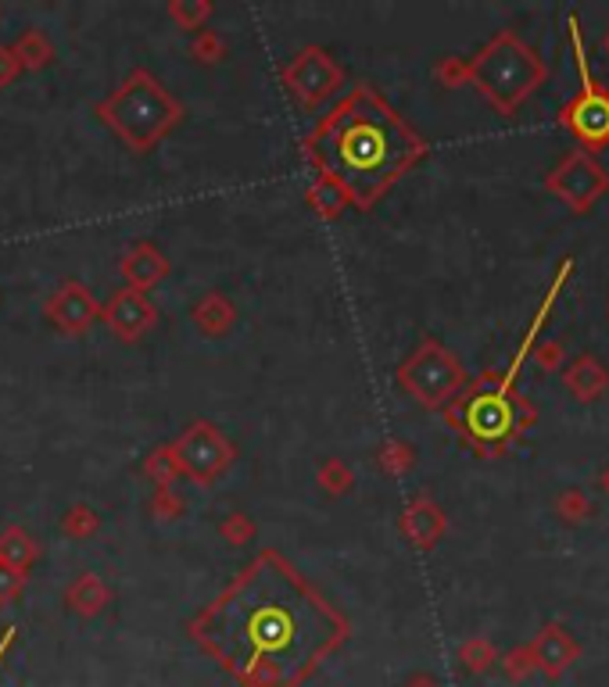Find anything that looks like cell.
Segmentation results:
<instances>
[{
  "mask_svg": "<svg viewBox=\"0 0 609 687\" xmlns=\"http://www.w3.org/2000/svg\"><path fill=\"white\" fill-rule=\"evenodd\" d=\"M344 634V619L276 551H262L190 624L240 687H298Z\"/></svg>",
  "mask_w": 609,
  "mask_h": 687,
  "instance_id": "cell-1",
  "label": "cell"
},
{
  "mask_svg": "<svg viewBox=\"0 0 609 687\" xmlns=\"http://www.w3.org/2000/svg\"><path fill=\"white\" fill-rule=\"evenodd\" d=\"M312 158L358 208L373 205L420 155V140L381 97L355 90L308 140Z\"/></svg>",
  "mask_w": 609,
  "mask_h": 687,
  "instance_id": "cell-2",
  "label": "cell"
},
{
  "mask_svg": "<svg viewBox=\"0 0 609 687\" xmlns=\"http://www.w3.org/2000/svg\"><path fill=\"white\" fill-rule=\"evenodd\" d=\"M101 115L129 147L144 150L179 119V105H173L169 94L158 87L155 76L134 72L105 100Z\"/></svg>",
  "mask_w": 609,
  "mask_h": 687,
  "instance_id": "cell-3",
  "label": "cell"
},
{
  "mask_svg": "<svg viewBox=\"0 0 609 687\" xmlns=\"http://www.w3.org/2000/svg\"><path fill=\"white\" fill-rule=\"evenodd\" d=\"M4 648H8V638H4V641H0V656H4Z\"/></svg>",
  "mask_w": 609,
  "mask_h": 687,
  "instance_id": "cell-5",
  "label": "cell"
},
{
  "mask_svg": "<svg viewBox=\"0 0 609 687\" xmlns=\"http://www.w3.org/2000/svg\"><path fill=\"white\" fill-rule=\"evenodd\" d=\"M570 126L581 133L585 140H606L609 137V100L599 94L581 97L570 108Z\"/></svg>",
  "mask_w": 609,
  "mask_h": 687,
  "instance_id": "cell-4",
  "label": "cell"
}]
</instances>
